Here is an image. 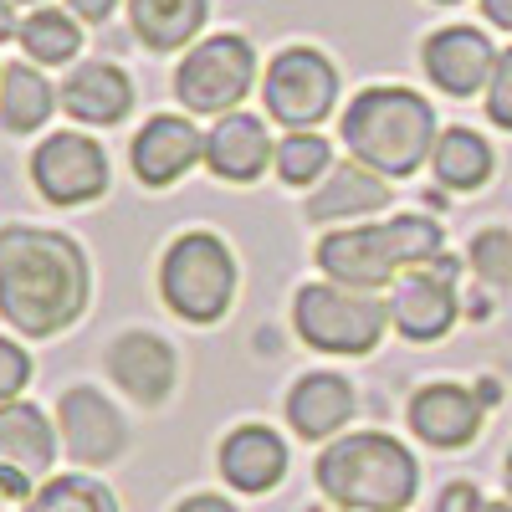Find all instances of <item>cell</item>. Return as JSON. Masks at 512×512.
<instances>
[{
    "instance_id": "6da1fadb",
    "label": "cell",
    "mask_w": 512,
    "mask_h": 512,
    "mask_svg": "<svg viewBox=\"0 0 512 512\" xmlns=\"http://www.w3.org/2000/svg\"><path fill=\"white\" fill-rule=\"evenodd\" d=\"M93 303V262L52 226H0V323L16 338H62Z\"/></svg>"
},
{
    "instance_id": "7a4b0ae2",
    "label": "cell",
    "mask_w": 512,
    "mask_h": 512,
    "mask_svg": "<svg viewBox=\"0 0 512 512\" xmlns=\"http://www.w3.org/2000/svg\"><path fill=\"white\" fill-rule=\"evenodd\" d=\"M338 139H344L349 159L379 169L384 180H410L431 164L441 123L420 88L374 82L349 98V108H338Z\"/></svg>"
},
{
    "instance_id": "3957f363",
    "label": "cell",
    "mask_w": 512,
    "mask_h": 512,
    "mask_svg": "<svg viewBox=\"0 0 512 512\" xmlns=\"http://www.w3.org/2000/svg\"><path fill=\"white\" fill-rule=\"evenodd\" d=\"M313 482L338 512H410L420 497V461L390 431H344L318 451Z\"/></svg>"
},
{
    "instance_id": "277c9868",
    "label": "cell",
    "mask_w": 512,
    "mask_h": 512,
    "mask_svg": "<svg viewBox=\"0 0 512 512\" xmlns=\"http://www.w3.org/2000/svg\"><path fill=\"white\" fill-rule=\"evenodd\" d=\"M236 292H241V267H236V251L221 231L195 226V231H180L164 246L159 297H164V308L175 318H185L190 328L221 323L236 308Z\"/></svg>"
},
{
    "instance_id": "5b68a950",
    "label": "cell",
    "mask_w": 512,
    "mask_h": 512,
    "mask_svg": "<svg viewBox=\"0 0 512 512\" xmlns=\"http://www.w3.org/2000/svg\"><path fill=\"white\" fill-rule=\"evenodd\" d=\"M292 333L313 354L328 359H369L390 333V303L379 292L338 287L328 277L303 282L292 292Z\"/></svg>"
},
{
    "instance_id": "8992f818",
    "label": "cell",
    "mask_w": 512,
    "mask_h": 512,
    "mask_svg": "<svg viewBox=\"0 0 512 512\" xmlns=\"http://www.w3.org/2000/svg\"><path fill=\"white\" fill-rule=\"evenodd\" d=\"M175 103L190 118H221L236 113L251 88H262V57H256V41L246 31H210L200 36L190 52H180L175 62Z\"/></svg>"
},
{
    "instance_id": "52a82bcc",
    "label": "cell",
    "mask_w": 512,
    "mask_h": 512,
    "mask_svg": "<svg viewBox=\"0 0 512 512\" xmlns=\"http://www.w3.org/2000/svg\"><path fill=\"white\" fill-rule=\"evenodd\" d=\"M338 98H344V77H338L333 57L323 47H308V41L282 47L262 72V113L282 123L287 134L292 128H323L338 113Z\"/></svg>"
},
{
    "instance_id": "ba28073f",
    "label": "cell",
    "mask_w": 512,
    "mask_h": 512,
    "mask_svg": "<svg viewBox=\"0 0 512 512\" xmlns=\"http://www.w3.org/2000/svg\"><path fill=\"white\" fill-rule=\"evenodd\" d=\"M26 180L47 205L77 210V205H93V200L108 195L113 164H108L103 144L88 134V128H62V134H47L31 149Z\"/></svg>"
},
{
    "instance_id": "9c48e42d",
    "label": "cell",
    "mask_w": 512,
    "mask_h": 512,
    "mask_svg": "<svg viewBox=\"0 0 512 512\" xmlns=\"http://www.w3.org/2000/svg\"><path fill=\"white\" fill-rule=\"evenodd\" d=\"M461 318V262L441 251L436 262L400 272L390 287V328L405 344H441Z\"/></svg>"
},
{
    "instance_id": "30bf717a",
    "label": "cell",
    "mask_w": 512,
    "mask_h": 512,
    "mask_svg": "<svg viewBox=\"0 0 512 512\" xmlns=\"http://www.w3.org/2000/svg\"><path fill=\"white\" fill-rule=\"evenodd\" d=\"M57 436L82 472H103L128 451V420L98 384H67L57 395Z\"/></svg>"
},
{
    "instance_id": "8fae6325",
    "label": "cell",
    "mask_w": 512,
    "mask_h": 512,
    "mask_svg": "<svg viewBox=\"0 0 512 512\" xmlns=\"http://www.w3.org/2000/svg\"><path fill=\"white\" fill-rule=\"evenodd\" d=\"M313 262L328 282L359 287V292H390L400 282V262L384 221H359V226H333L318 236Z\"/></svg>"
},
{
    "instance_id": "7c38bea8",
    "label": "cell",
    "mask_w": 512,
    "mask_h": 512,
    "mask_svg": "<svg viewBox=\"0 0 512 512\" xmlns=\"http://www.w3.org/2000/svg\"><path fill=\"white\" fill-rule=\"evenodd\" d=\"M128 169L144 190H175L190 169H205V128L190 113H149L128 144Z\"/></svg>"
},
{
    "instance_id": "4fadbf2b",
    "label": "cell",
    "mask_w": 512,
    "mask_h": 512,
    "mask_svg": "<svg viewBox=\"0 0 512 512\" xmlns=\"http://www.w3.org/2000/svg\"><path fill=\"white\" fill-rule=\"evenodd\" d=\"M405 425L431 451H466L487 425V400H482V390H466L456 379H431L410 395Z\"/></svg>"
},
{
    "instance_id": "5bb4252c",
    "label": "cell",
    "mask_w": 512,
    "mask_h": 512,
    "mask_svg": "<svg viewBox=\"0 0 512 512\" xmlns=\"http://www.w3.org/2000/svg\"><path fill=\"white\" fill-rule=\"evenodd\" d=\"M108 379L134 405L159 410V405L175 400V390H180V354H175V344H169L164 333L128 328V333H118L108 344Z\"/></svg>"
},
{
    "instance_id": "9a60e30c",
    "label": "cell",
    "mask_w": 512,
    "mask_h": 512,
    "mask_svg": "<svg viewBox=\"0 0 512 512\" xmlns=\"http://www.w3.org/2000/svg\"><path fill=\"white\" fill-rule=\"evenodd\" d=\"M497 47L482 26H436L431 36L420 41V67L431 77V88H441L446 98H477L487 93V82L497 72Z\"/></svg>"
},
{
    "instance_id": "2e32d148",
    "label": "cell",
    "mask_w": 512,
    "mask_h": 512,
    "mask_svg": "<svg viewBox=\"0 0 512 512\" xmlns=\"http://www.w3.org/2000/svg\"><path fill=\"white\" fill-rule=\"evenodd\" d=\"M272 118L262 113H221V118H210L205 128V169H210V180H221V185H256L272 169L277 159V139H272Z\"/></svg>"
},
{
    "instance_id": "e0dca14e",
    "label": "cell",
    "mask_w": 512,
    "mask_h": 512,
    "mask_svg": "<svg viewBox=\"0 0 512 512\" xmlns=\"http://www.w3.org/2000/svg\"><path fill=\"white\" fill-rule=\"evenodd\" d=\"M287 466H292V451H287L282 431H272V425H262V420L231 425V431L221 436V446H216V472L241 497L277 492L282 477H287Z\"/></svg>"
},
{
    "instance_id": "ac0fdd59",
    "label": "cell",
    "mask_w": 512,
    "mask_h": 512,
    "mask_svg": "<svg viewBox=\"0 0 512 512\" xmlns=\"http://www.w3.org/2000/svg\"><path fill=\"white\" fill-rule=\"evenodd\" d=\"M354 410H359V395L354 384L338 374V369H308L292 379V390L282 400V415H287V431L297 441H333L354 425Z\"/></svg>"
},
{
    "instance_id": "d6986e66",
    "label": "cell",
    "mask_w": 512,
    "mask_h": 512,
    "mask_svg": "<svg viewBox=\"0 0 512 512\" xmlns=\"http://www.w3.org/2000/svg\"><path fill=\"white\" fill-rule=\"evenodd\" d=\"M390 185L395 180H384L379 169L359 164V159H344V164H333L328 169V180L318 190L303 195V216L323 231L333 226H359V221H374L390 210Z\"/></svg>"
},
{
    "instance_id": "ffe728a7",
    "label": "cell",
    "mask_w": 512,
    "mask_h": 512,
    "mask_svg": "<svg viewBox=\"0 0 512 512\" xmlns=\"http://www.w3.org/2000/svg\"><path fill=\"white\" fill-rule=\"evenodd\" d=\"M139 93H134V77H128L118 62H77L62 77V113L77 128H118L128 113H134Z\"/></svg>"
},
{
    "instance_id": "44dd1931",
    "label": "cell",
    "mask_w": 512,
    "mask_h": 512,
    "mask_svg": "<svg viewBox=\"0 0 512 512\" xmlns=\"http://www.w3.org/2000/svg\"><path fill=\"white\" fill-rule=\"evenodd\" d=\"M62 436H57V415H47L31 400L0 405V466L26 472L31 482H47L57 466Z\"/></svg>"
},
{
    "instance_id": "7402d4cb",
    "label": "cell",
    "mask_w": 512,
    "mask_h": 512,
    "mask_svg": "<svg viewBox=\"0 0 512 512\" xmlns=\"http://www.w3.org/2000/svg\"><path fill=\"white\" fill-rule=\"evenodd\" d=\"M205 21H210V0H128V31L154 57L190 52L205 36Z\"/></svg>"
},
{
    "instance_id": "603a6c76",
    "label": "cell",
    "mask_w": 512,
    "mask_h": 512,
    "mask_svg": "<svg viewBox=\"0 0 512 512\" xmlns=\"http://www.w3.org/2000/svg\"><path fill=\"white\" fill-rule=\"evenodd\" d=\"M62 103V88L36 62H6L0 67V128L6 134H41Z\"/></svg>"
},
{
    "instance_id": "cb8c5ba5",
    "label": "cell",
    "mask_w": 512,
    "mask_h": 512,
    "mask_svg": "<svg viewBox=\"0 0 512 512\" xmlns=\"http://www.w3.org/2000/svg\"><path fill=\"white\" fill-rule=\"evenodd\" d=\"M492 169H497V154H492L487 134H477V128H466V123L441 128V139L431 149V175H436L441 190L477 195L492 180Z\"/></svg>"
},
{
    "instance_id": "d4e9b609",
    "label": "cell",
    "mask_w": 512,
    "mask_h": 512,
    "mask_svg": "<svg viewBox=\"0 0 512 512\" xmlns=\"http://www.w3.org/2000/svg\"><path fill=\"white\" fill-rule=\"evenodd\" d=\"M21 52L36 67H72L82 57V41H88V26H82L67 6H36L21 21Z\"/></svg>"
},
{
    "instance_id": "484cf974",
    "label": "cell",
    "mask_w": 512,
    "mask_h": 512,
    "mask_svg": "<svg viewBox=\"0 0 512 512\" xmlns=\"http://www.w3.org/2000/svg\"><path fill=\"white\" fill-rule=\"evenodd\" d=\"M333 144L318 134V128H292V134L277 139V159H272V175L287 190H318L333 169Z\"/></svg>"
},
{
    "instance_id": "4316f807",
    "label": "cell",
    "mask_w": 512,
    "mask_h": 512,
    "mask_svg": "<svg viewBox=\"0 0 512 512\" xmlns=\"http://www.w3.org/2000/svg\"><path fill=\"white\" fill-rule=\"evenodd\" d=\"M31 512H123L118 507V492L93 477V472H62V477H47L31 497Z\"/></svg>"
},
{
    "instance_id": "83f0119b",
    "label": "cell",
    "mask_w": 512,
    "mask_h": 512,
    "mask_svg": "<svg viewBox=\"0 0 512 512\" xmlns=\"http://www.w3.org/2000/svg\"><path fill=\"white\" fill-rule=\"evenodd\" d=\"M384 231H390V246H395L400 272H410V267H420V262H436V256L446 251L441 221L420 216V210H395V216H384Z\"/></svg>"
},
{
    "instance_id": "f1b7e54d",
    "label": "cell",
    "mask_w": 512,
    "mask_h": 512,
    "mask_svg": "<svg viewBox=\"0 0 512 512\" xmlns=\"http://www.w3.org/2000/svg\"><path fill=\"white\" fill-rule=\"evenodd\" d=\"M466 262L472 272L492 287V292H507L512 287V231L507 226H482L466 246Z\"/></svg>"
},
{
    "instance_id": "f546056e",
    "label": "cell",
    "mask_w": 512,
    "mask_h": 512,
    "mask_svg": "<svg viewBox=\"0 0 512 512\" xmlns=\"http://www.w3.org/2000/svg\"><path fill=\"white\" fill-rule=\"evenodd\" d=\"M31 379H36V359L26 354V344L16 333H0V405L26 400Z\"/></svg>"
},
{
    "instance_id": "4dcf8cb0",
    "label": "cell",
    "mask_w": 512,
    "mask_h": 512,
    "mask_svg": "<svg viewBox=\"0 0 512 512\" xmlns=\"http://www.w3.org/2000/svg\"><path fill=\"white\" fill-rule=\"evenodd\" d=\"M482 103H487V118L502 128V134H512V47H502L497 72H492V82H487Z\"/></svg>"
},
{
    "instance_id": "1f68e13d",
    "label": "cell",
    "mask_w": 512,
    "mask_h": 512,
    "mask_svg": "<svg viewBox=\"0 0 512 512\" xmlns=\"http://www.w3.org/2000/svg\"><path fill=\"white\" fill-rule=\"evenodd\" d=\"M36 487H41V482H31L26 472H11V466H0V512H31Z\"/></svg>"
},
{
    "instance_id": "d6a6232c",
    "label": "cell",
    "mask_w": 512,
    "mask_h": 512,
    "mask_svg": "<svg viewBox=\"0 0 512 512\" xmlns=\"http://www.w3.org/2000/svg\"><path fill=\"white\" fill-rule=\"evenodd\" d=\"M487 497L477 492V482H451L441 497H436V512H477Z\"/></svg>"
},
{
    "instance_id": "836d02e7",
    "label": "cell",
    "mask_w": 512,
    "mask_h": 512,
    "mask_svg": "<svg viewBox=\"0 0 512 512\" xmlns=\"http://www.w3.org/2000/svg\"><path fill=\"white\" fill-rule=\"evenodd\" d=\"M62 6H67L82 26H108L113 11H118V0H62Z\"/></svg>"
},
{
    "instance_id": "e575fe53",
    "label": "cell",
    "mask_w": 512,
    "mask_h": 512,
    "mask_svg": "<svg viewBox=\"0 0 512 512\" xmlns=\"http://www.w3.org/2000/svg\"><path fill=\"white\" fill-rule=\"evenodd\" d=\"M169 512H241L231 497H221V492H190V497H180Z\"/></svg>"
},
{
    "instance_id": "d590c367",
    "label": "cell",
    "mask_w": 512,
    "mask_h": 512,
    "mask_svg": "<svg viewBox=\"0 0 512 512\" xmlns=\"http://www.w3.org/2000/svg\"><path fill=\"white\" fill-rule=\"evenodd\" d=\"M482 6V21L497 26V31H512V0H477Z\"/></svg>"
},
{
    "instance_id": "8d00e7d4",
    "label": "cell",
    "mask_w": 512,
    "mask_h": 512,
    "mask_svg": "<svg viewBox=\"0 0 512 512\" xmlns=\"http://www.w3.org/2000/svg\"><path fill=\"white\" fill-rule=\"evenodd\" d=\"M21 36V16H16V0H0V41H16Z\"/></svg>"
},
{
    "instance_id": "74e56055",
    "label": "cell",
    "mask_w": 512,
    "mask_h": 512,
    "mask_svg": "<svg viewBox=\"0 0 512 512\" xmlns=\"http://www.w3.org/2000/svg\"><path fill=\"white\" fill-rule=\"evenodd\" d=\"M502 482H507V502H512V451H507V461H502Z\"/></svg>"
},
{
    "instance_id": "f35d334b",
    "label": "cell",
    "mask_w": 512,
    "mask_h": 512,
    "mask_svg": "<svg viewBox=\"0 0 512 512\" xmlns=\"http://www.w3.org/2000/svg\"><path fill=\"white\" fill-rule=\"evenodd\" d=\"M477 512H512V502H482Z\"/></svg>"
},
{
    "instance_id": "ab89813d",
    "label": "cell",
    "mask_w": 512,
    "mask_h": 512,
    "mask_svg": "<svg viewBox=\"0 0 512 512\" xmlns=\"http://www.w3.org/2000/svg\"><path fill=\"white\" fill-rule=\"evenodd\" d=\"M16 6H31L36 11V6H52V0H16Z\"/></svg>"
},
{
    "instance_id": "60d3db41",
    "label": "cell",
    "mask_w": 512,
    "mask_h": 512,
    "mask_svg": "<svg viewBox=\"0 0 512 512\" xmlns=\"http://www.w3.org/2000/svg\"><path fill=\"white\" fill-rule=\"evenodd\" d=\"M431 6H461V0H431Z\"/></svg>"
},
{
    "instance_id": "b9f144b4",
    "label": "cell",
    "mask_w": 512,
    "mask_h": 512,
    "mask_svg": "<svg viewBox=\"0 0 512 512\" xmlns=\"http://www.w3.org/2000/svg\"><path fill=\"white\" fill-rule=\"evenodd\" d=\"M0 67H6V62H0Z\"/></svg>"
},
{
    "instance_id": "7bdbcfd3",
    "label": "cell",
    "mask_w": 512,
    "mask_h": 512,
    "mask_svg": "<svg viewBox=\"0 0 512 512\" xmlns=\"http://www.w3.org/2000/svg\"><path fill=\"white\" fill-rule=\"evenodd\" d=\"M333 512H338V507H333Z\"/></svg>"
}]
</instances>
